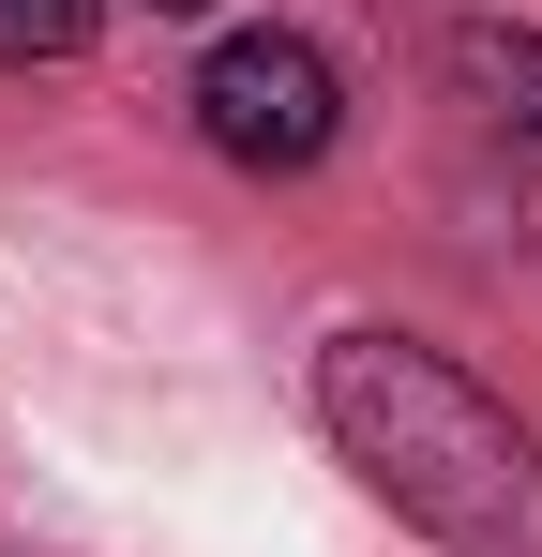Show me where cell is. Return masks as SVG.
<instances>
[{
  "mask_svg": "<svg viewBox=\"0 0 542 557\" xmlns=\"http://www.w3.org/2000/svg\"><path fill=\"white\" fill-rule=\"evenodd\" d=\"M317 422L438 557H542V437L452 347L392 332V317H347L317 347Z\"/></svg>",
  "mask_w": 542,
  "mask_h": 557,
  "instance_id": "6da1fadb",
  "label": "cell"
},
{
  "mask_svg": "<svg viewBox=\"0 0 542 557\" xmlns=\"http://www.w3.org/2000/svg\"><path fill=\"white\" fill-rule=\"evenodd\" d=\"M181 106H196V136H211L226 166H257V182H301V166L347 136V76H332L301 30H226Z\"/></svg>",
  "mask_w": 542,
  "mask_h": 557,
  "instance_id": "7a4b0ae2",
  "label": "cell"
},
{
  "mask_svg": "<svg viewBox=\"0 0 542 557\" xmlns=\"http://www.w3.org/2000/svg\"><path fill=\"white\" fill-rule=\"evenodd\" d=\"M90 30H106V0H0V76H30V61H90Z\"/></svg>",
  "mask_w": 542,
  "mask_h": 557,
  "instance_id": "277c9868",
  "label": "cell"
},
{
  "mask_svg": "<svg viewBox=\"0 0 542 557\" xmlns=\"http://www.w3.org/2000/svg\"><path fill=\"white\" fill-rule=\"evenodd\" d=\"M452 91L482 106L513 151H542V30H513V15H467V30H452Z\"/></svg>",
  "mask_w": 542,
  "mask_h": 557,
  "instance_id": "3957f363",
  "label": "cell"
},
{
  "mask_svg": "<svg viewBox=\"0 0 542 557\" xmlns=\"http://www.w3.org/2000/svg\"><path fill=\"white\" fill-rule=\"evenodd\" d=\"M151 15H211V0H151Z\"/></svg>",
  "mask_w": 542,
  "mask_h": 557,
  "instance_id": "5b68a950",
  "label": "cell"
}]
</instances>
